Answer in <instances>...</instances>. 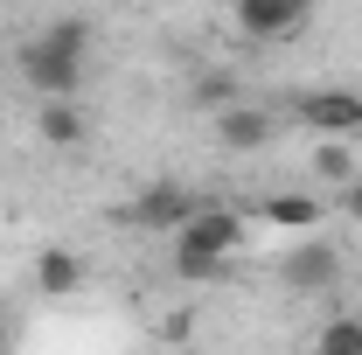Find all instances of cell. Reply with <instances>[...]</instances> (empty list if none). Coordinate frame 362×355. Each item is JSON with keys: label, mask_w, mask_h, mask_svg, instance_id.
I'll use <instances>...</instances> for the list:
<instances>
[{"label": "cell", "mask_w": 362, "mask_h": 355, "mask_svg": "<svg viewBox=\"0 0 362 355\" xmlns=\"http://www.w3.org/2000/svg\"><path fill=\"white\" fill-rule=\"evenodd\" d=\"M84 49H90L84 21H56L35 42H21V77L42 91V98H77V84H84Z\"/></svg>", "instance_id": "1"}, {"label": "cell", "mask_w": 362, "mask_h": 355, "mask_svg": "<svg viewBox=\"0 0 362 355\" xmlns=\"http://www.w3.org/2000/svg\"><path fill=\"white\" fill-rule=\"evenodd\" d=\"M237 244H244V216H237V209L195 202L188 223L175 230V272L181 279H216V272L237 258Z\"/></svg>", "instance_id": "2"}, {"label": "cell", "mask_w": 362, "mask_h": 355, "mask_svg": "<svg viewBox=\"0 0 362 355\" xmlns=\"http://www.w3.org/2000/svg\"><path fill=\"white\" fill-rule=\"evenodd\" d=\"M188 209H195V195H188V188H175V181H153L146 195H133V202L119 209V216H133L139 230H181V223H188Z\"/></svg>", "instance_id": "3"}, {"label": "cell", "mask_w": 362, "mask_h": 355, "mask_svg": "<svg viewBox=\"0 0 362 355\" xmlns=\"http://www.w3.org/2000/svg\"><path fill=\"white\" fill-rule=\"evenodd\" d=\"M314 14V0H237V28L244 35H300Z\"/></svg>", "instance_id": "4"}, {"label": "cell", "mask_w": 362, "mask_h": 355, "mask_svg": "<svg viewBox=\"0 0 362 355\" xmlns=\"http://www.w3.org/2000/svg\"><path fill=\"white\" fill-rule=\"evenodd\" d=\"M279 279H286L293 293H327V286L341 279V258H334L327 244H307V251H286V258H279Z\"/></svg>", "instance_id": "5"}, {"label": "cell", "mask_w": 362, "mask_h": 355, "mask_svg": "<svg viewBox=\"0 0 362 355\" xmlns=\"http://www.w3.org/2000/svg\"><path fill=\"white\" fill-rule=\"evenodd\" d=\"M300 119L320 133H362V98L356 91H307L300 98Z\"/></svg>", "instance_id": "6"}, {"label": "cell", "mask_w": 362, "mask_h": 355, "mask_svg": "<svg viewBox=\"0 0 362 355\" xmlns=\"http://www.w3.org/2000/svg\"><path fill=\"white\" fill-rule=\"evenodd\" d=\"M35 286H42V293H77V286H84V258L63 251V244L42 251V258H35Z\"/></svg>", "instance_id": "7"}, {"label": "cell", "mask_w": 362, "mask_h": 355, "mask_svg": "<svg viewBox=\"0 0 362 355\" xmlns=\"http://www.w3.org/2000/svg\"><path fill=\"white\" fill-rule=\"evenodd\" d=\"M35 126H42L49 146H77V139H84V112H77L70 98H42V119H35Z\"/></svg>", "instance_id": "8"}, {"label": "cell", "mask_w": 362, "mask_h": 355, "mask_svg": "<svg viewBox=\"0 0 362 355\" xmlns=\"http://www.w3.org/2000/svg\"><path fill=\"white\" fill-rule=\"evenodd\" d=\"M216 133H223L230 146H265V139H272V119L258 112V105H230L223 119H216Z\"/></svg>", "instance_id": "9"}, {"label": "cell", "mask_w": 362, "mask_h": 355, "mask_svg": "<svg viewBox=\"0 0 362 355\" xmlns=\"http://www.w3.org/2000/svg\"><path fill=\"white\" fill-rule=\"evenodd\" d=\"M265 216L286 223V230H314V223H320V202H314V195H272Z\"/></svg>", "instance_id": "10"}, {"label": "cell", "mask_w": 362, "mask_h": 355, "mask_svg": "<svg viewBox=\"0 0 362 355\" xmlns=\"http://www.w3.org/2000/svg\"><path fill=\"white\" fill-rule=\"evenodd\" d=\"M320 355H362V320H327L320 327Z\"/></svg>", "instance_id": "11"}, {"label": "cell", "mask_w": 362, "mask_h": 355, "mask_svg": "<svg viewBox=\"0 0 362 355\" xmlns=\"http://www.w3.org/2000/svg\"><path fill=\"white\" fill-rule=\"evenodd\" d=\"M314 168H320L327 181H356V161H349V146H341V139H327V146H320Z\"/></svg>", "instance_id": "12"}, {"label": "cell", "mask_w": 362, "mask_h": 355, "mask_svg": "<svg viewBox=\"0 0 362 355\" xmlns=\"http://www.w3.org/2000/svg\"><path fill=\"white\" fill-rule=\"evenodd\" d=\"M341 209H349V216L362 223V181H341Z\"/></svg>", "instance_id": "13"}, {"label": "cell", "mask_w": 362, "mask_h": 355, "mask_svg": "<svg viewBox=\"0 0 362 355\" xmlns=\"http://www.w3.org/2000/svg\"><path fill=\"white\" fill-rule=\"evenodd\" d=\"M0 355H7V327H0Z\"/></svg>", "instance_id": "14"}]
</instances>
